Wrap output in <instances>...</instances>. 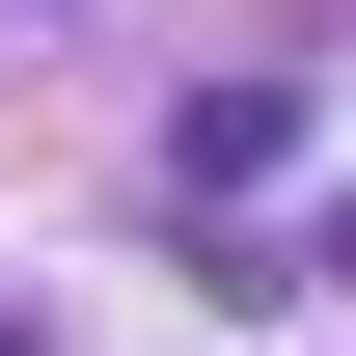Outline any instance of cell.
<instances>
[{"label":"cell","instance_id":"cell-1","mask_svg":"<svg viewBox=\"0 0 356 356\" xmlns=\"http://www.w3.org/2000/svg\"><path fill=\"white\" fill-rule=\"evenodd\" d=\"M302 165V83H192V192H274Z\"/></svg>","mask_w":356,"mask_h":356},{"label":"cell","instance_id":"cell-2","mask_svg":"<svg viewBox=\"0 0 356 356\" xmlns=\"http://www.w3.org/2000/svg\"><path fill=\"white\" fill-rule=\"evenodd\" d=\"M0 356H28V329H0Z\"/></svg>","mask_w":356,"mask_h":356}]
</instances>
